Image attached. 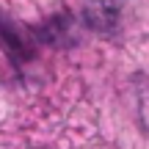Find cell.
I'll use <instances>...</instances> for the list:
<instances>
[{
	"instance_id": "1",
	"label": "cell",
	"mask_w": 149,
	"mask_h": 149,
	"mask_svg": "<svg viewBox=\"0 0 149 149\" xmlns=\"http://www.w3.org/2000/svg\"><path fill=\"white\" fill-rule=\"evenodd\" d=\"M124 6H127V0H86L83 3V19L91 31L113 33Z\"/></svg>"
}]
</instances>
